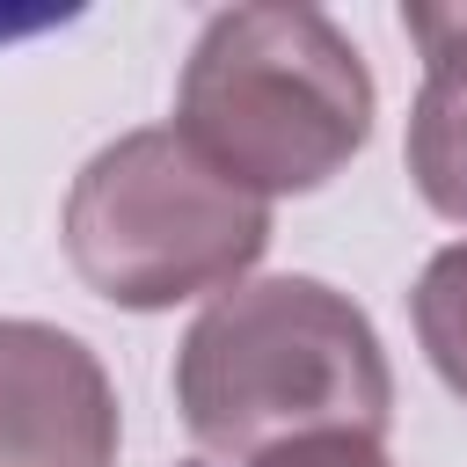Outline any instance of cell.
Here are the masks:
<instances>
[{"mask_svg":"<svg viewBox=\"0 0 467 467\" xmlns=\"http://www.w3.org/2000/svg\"><path fill=\"white\" fill-rule=\"evenodd\" d=\"M182 431L219 460H255L292 438L394 423V365L372 314L321 277H248L219 292L175 343Z\"/></svg>","mask_w":467,"mask_h":467,"instance_id":"cell-1","label":"cell"},{"mask_svg":"<svg viewBox=\"0 0 467 467\" xmlns=\"http://www.w3.org/2000/svg\"><path fill=\"white\" fill-rule=\"evenodd\" d=\"M379 117L365 51L321 7H219L175 80V131L241 190L306 197L343 175Z\"/></svg>","mask_w":467,"mask_h":467,"instance_id":"cell-2","label":"cell"},{"mask_svg":"<svg viewBox=\"0 0 467 467\" xmlns=\"http://www.w3.org/2000/svg\"><path fill=\"white\" fill-rule=\"evenodd\" d=\"M58 234L95 299L124 314H168L182 299L248 285L270 248V204L219 175L175 124H139L88 153Z\"/></svg>","mask_w":467,"mask_h":467,"instance_id":"cell-3","label":"cell"},{"mask_svg":"<svg viewBox=\"0 0 467 467\" xmlns=\"http://www.w3.org/2000/svg\"><path fill=\"white\" fill-rule=\"evenodd\" d=\"M0 467H117V387L51 321H0Z\"/></svg>","mask_w":467,"mask_h":467,"instance_id":"cell-4","label":"cell"},{"mask_svg":"<svg viewBox=\"0 0 467 467\" xmlns=\"http://www.w3.org/2000/svg\"><path fill=\"white\" fill-rule=\"evenodd\" d=\"M401 29L423 44V88L409 102V182L416 197L467 226V7H401Z\"/></svg>","mask_w":467,"mask_h":467,"instance_id":"cell-5","label":"cell"},{"mask_svg":"<svg viewBox=\"0 0 467 467\" xmlns=\"http://www.w3.org/2000/svg\"><path fill=\"white\" fill-rule=\"evenodd\" d=\"M409 314H416V343H423L431 372L467 401V241H452L423 263Z\"/></svg>","mask_w":467,"mask_h":467,"instance_id":"cell-6","label":"cell"},{"mask_svg":"<svg viewBox=\"0 0 467 467\" xmlns=\"http://www.w3.org/2000/svg\"><path fill=\"white\" fill-rule=\"evenodd\" d=\"M248 467H394L379 438H358V431H321V438H292V445H270L255 452Z\"/></svg>","mask_w":467,"mask_h":467,"instance_id":"cell-7","label":"cell"}]
</instances>
